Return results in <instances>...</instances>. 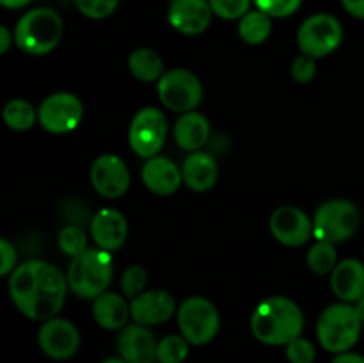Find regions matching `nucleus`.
I'll list each match as a JSON object with an SVG mask.
<instances>
[{
  "label": "nucleus",
  "instance_id": "17",
  "mask_svg": "<svg viewBox=\"0 0 364 363\" xmlns=\"http://www.w3.org/2000/svg\"><path fill=\"white\" fill-rule=\"evenodd\" d=\"M176 302L166 290H148L139 294L130 302L132 319L142 326H156L164 324L174 315Z\"/></svg>",
  "mask_w": 364,
  "mask_h": 363
},
{
  "label": "nucleus",
  "instance_id": "27",
  "mask_svg": "<svg viewBox=\"0 0 364 363\" xmlns=\"http://www.w3.org/2000/svg\"><path fill=\"white\" fill-rule=\"evenodd\" d=\"M308 267L315 274H329L338 265V253L334 244L323 241H316L308 251Z\"/></svg>",
  "mask_w": 364,
  "mask_h": 363
},
{
  "label": "nucleus",
  "instance_id": "1",
  "mask_svg": "<svg viewBox=\"0 0 364 363\" xmlns=\"http://www.w3.org/2000/svg\"><path fill=\"white\" fill-rule=\"evenodd\" d=\"M68 278L41 260L21 263L11 273L9 294L14 306L32 320L53 319L66 299Z\"/></svg>",
  "mask_w": 364,
  "mask_h": 363
},
{
  "label": "nucleus",
  "instance_id": "8",
  "mask_svg": "<svg viewBox=\"0 0 364 363\" xmlns=\"http://www.w3.org/2000/svg\"><path fill=\"white\" fill-rule=\"evenodd\" d=\"M343 41V27L333 14L318 13L306 18L297 32V45L304 56L320 59L333 53Z\"/></svg>",
  "mask_w": 364,
  "mask_h": 363
},
{
  "label": "nucleus",
  "instance_id": "10",
  "mask_svg": "<svg viewBox=\"0 0 364 363\" xmlns=\"http://www.w3.org/2000/svg\"><path fill=\"white\" fill-rule=\"evenodd\" d=\"M167 137V120L155 107H144L134 116L128 130L130 148L139 157L151 159L162 149Z\"/></svg>",
  "mask_w": 364,
  "mask_h": 363
},
{
  "label": "nucleus",
  "instance_id": "32",
  "mask_svg": "<svg viewBox=\"0 0 364 363\" xmlns=\"http://www.w3.org/2000/svg\"><path fill=\"white\" fill-rule=\"evenodd\" d=\"M77 9L91 20H103L117 9L119 0H73Z\"/></svg>",
  "mask_w": 364,
  "mask_h": 363
},
{
  "label": "nucleus",
  "instance_id": "18",
  "mask_svg": "<svg viewBox=\"0 0 364 363\" xmlns=\"http://www.w3.org/2000/svg\"><path fill=\"white\" fill-rule=\"evenodd\" d=\"M91 237L98 248L116 251L128 237V223L119 210L102 209L91 219Z\"/></svg>",
  "mask_w": 364,
  "mask_h": 363
},
{
  "label": "nucleus",
  "instance_id": "28",
  "mask_svg": "<svg viewBox=\"0 0 364 363\" xmlns=\"http://www.w3.org/2000/svg\"><path fill=\"white\" fill-rule=\"evenodd\" d=\"M188 342L183 335H167L159 340L156 362L159 363H183L188 356Z\"/></svg>",
  "mask_w": 364,
  "mask_h": 363
},
{
  "label": "nucleus",
  "instance_id": "2",
  "mask_svg": "<svg viewBox=\"0 0 364 363\" xmlns=\"http://www.w3.org/2000/svg\"><path fill=\"white\" fill-rule=\"evenodd\" d=\"M304 330L302 310L291 299L274 295L255 308L251 317V331L258 342L265 345H287L301 337Z\"/></svg>",
  "mask_w": 364,
  "mask_h": 363
},
{
  "label": "nucleus",
  "instance_id": "26",
  "mask_svg": "<svg viewBox=\"0 0 364 363\" xmlns=\"http://www.w3.org/2000/svg\"><path fill=\"white\" fill-rule=\"evenodd\" d=\"M36 120H38V110L27 100L14 98L4 107V121L11 130H28V128L34 127Z\"/></svg>",
  "mask_w": 364,
  "mask_h": 363
},
{
  "label": "nucleus",
  "instance_id": "30",
  "mask_svg": "<svg viewBox=\"0 0 364 363\" xmlns=\"http://www.w3.org/2000/svg\"><path fill=\"white\" fill-rule=\"evenodd\" d=\"M146 283H148V273H146L144 267L132 265L123 273V278H121V290H123L124 298L134 299L144 292Z\"/></svg>",
  "mask_w": 364,
  "mask_h": 363
},
{
  "label": "nucleus",
  "instance_id": "24",
  "mask_svg": "<svg viewBox=\"0 0 364 363\" xmlns=\"http://www.w3.org/2000/svg\"><path fill=\"white\" fill-rule=\"evenodd\" d=\"M128 68L132 75L141 82H159L166 73L162 57L151 48L134 50L128 57Z\"/></svg>",
  "mask_w": 364,
  "mask_h": 363
},
{
  "label": "nucleus",
  "instance_id": "34",
  "mask_svg": "<svg viewBox=\"0 0 364 363\" xmlns=\"http://www.w3.org/2000/svg\"><path fill=\"white\" fill-rule=\"evenodd\" d=\"M315 356V345L308 338L299 337L287 344V358L290 363H313Z\"/></svg>",
  "mask_w": 364,
  "mask_h": 363
},
{
  "label": "nucleus",
  "instance_id": "36",
  "mask_svg": "<svg viewBox=\"0 0 364 363\" xmlns=\"http://www.w3.org/2000/svg\"><path fill=\"white\" fill-rule=\"evenodd\" d=\"M16 249L6 238H0V274L6 276V274L13 273L16 269Z\"/></svg>",
  "mask_w": 364,
  "mask_h": 363
},
{
  "label": "nucleus",
  "instance_id": "3",
  "mask_svg": "<svg viewBox=\"0 0 364 363\" xmlns=\"http://www.w3.org/2000/svg\"><path fill=\"white\" fill-rule=\"evenodd\" d=\"M112 274L114 260L110 251L102 248H87L82 255L71 258L68 285L78 298L96 299L107 290Z\"/></svg>",
  "mask_w": 364,
  "mask_h": 363
},
{
  "label": "nucleus",
  "instance_id": "29",
  "mask_svg": "<svg viewBox=\"0 0 364 363\" xmlns=\"http://www.w3.org/2000/svg\"><path fill=\"white\" fill-rule=\"evenodd\" d=\"M57 242H59L60 251L64 255L71 256V258L82 255L87 249V237H85V231L78 224H68V226H64L59 231Z\"/></svg>",
  "mask_w": 364,
  "mask_h": 363
},
{
  "label": "nucleus",
  "instance_id": "15",
  "mask_svg": "<svg viewBox=\"0 0 364 363\" xmlns=\"http://www.w3.org/2000/svg\"><path fill=\"white\" fill-rule=\"evenodd\" d=\"M213 11L208 0H171L167 20L185 36H198L212 23Z\"/></svg>",
  "mask_w": 364,
  "mask_h": 363
},
{
  "label": "nucleus",
  "instance_id": "22",
  "mask_svg": "<svg viewBox=\"0 0 364 363\" xmlns=\"http://www.w3.org/2000/svg\"><path fill=\"white\" fill-rule=\"evenodd\" d=\"M210 139V123L203 114L191 110L181 114L174 125V141L187 152H198Z\"/></svg>",
  "mask_w": 364,
  "mask_h": 363
},
{
  "label": "nucleus",
  "instance_id": "7",
  "mask_svg": "<svg viewBox=\"0 0 364 363\" xmlns=\"http://www.w3.org/2000/svg\"><path fill=\"white\" fill-rule=\"evenodd\" d=\"M178 327L191 345H205L219 333V312L206 298L192 295L178 308Z\"/></svg>",
  "mask_w": 364,
  "mask_h": 363
},
{
  "label": "nucleus",
  "instance_id": "19",
  "mask_svg": "<svg viewBox=\"0 0 364 363\" xmlns=\"http://www.w3.org/2000/svg\"><path fill=\"white\" fill-rule=\"evenodd\" d=\"M142 182L151 192L159 196H171L180 189L183 182L181 169L167 157H151L142 166Z\"/></svg>",
  "mask_w": 364,
  "mask_h": 363
},
{
  "label": "nucleus",
  "instance_id": "13",
  "mask_svg": "<svg viewBox=\"0 0 364 363\" xmlns=\"http://www.w3.org/2000/svg\"><path fill=\"white\" fill-rule=\"evenodd\" d=\"M91 184L100 196L117 199L130 187V171L121 157L105 153L92 162Z\"/></svg>",
  "mask_w": 364,
  "mask_h": 363
},
{
  "label": "nucleus",
  "instance_id": "11",
  "mask_svg": "<svg viewBox=\"0 0 364 363\" xmlns=\"http://www.w3.org/2000/svg\"><path fill=\"white\" fill-rule=\"evenodd\" d=\"M38 120L52 134H68L84 120V105L73 93H53L39 105Z\"/></svg>",
  "mask_w": 364,
  "mask_h": 363
},
{
  "label": "nucleus",
  "instance_id": "5",
  "mask_svg": "<svg viewBox=\"0 0 364 363\" xmlns=\"http://www.w3.org/2000/svg\"><path fill=\"white\" fill-rule=\"evenodd\" d=\"M361 330V317L355 312V306H350L348 302L327 306L316 322V337L320 345L334 354L350 351L358 344Z\"/></svg>",
  "mask_w": 364,
  "mask_h": 363
},
{
  "label": "nucleus",
  "instance_id": "20",
  "mask_svg": "<svg viewBox=\"0 0 364 363\" xmlns=\"http://www.w3.org/2000/svg\"><path fill=\"white\" fill-rule=\"evenodd\" d=\"M331 287L341 301L358 302L364 298V263L354 258L338 263L331 276Z\"/></svg>",
  "mask_w": 364,
  "mask_h": 363
},
{
  "label": "nucleus",
  "instance_id": "38",
  "mask_svg": "<svg viewBox=\"0 0 364 363\" xmlns=\"http://www.w3.org/2000/svg\"><path fill=\"white\" fill-rule=\"evenodd\" d=\"M14 41V36L11 34L9 28L6 25H0V53H7V50L11 48Z\"/></svg>",
  "mask_w": 364,
  "mask_h": 363
},
{
  "label": "nucleus",
  "instance_id": "31",
  "mask_svg": "<svg viewBox=\"0 0 364 363\" xmlns=\"http://www.w3.org/2000/svg\"><path fill=\"white\" fill-rule=\"evenodd\" d=\"M213 14L223 20H240L249 13L251 0H208Z\"/></svg>",
  "mask_w": 364,
  "mask_h": 363
},
{
  "label": "nucleus",
  "instance_id": "37",
  "mask_svg": "<svg viewBox=\"0 0 364 363\" xmlns=\"http://www.w3.org/2000/svg\"><path fill=\"white\" fill-rule=\"evenodd\" d=\"M341 4L350 16L364 20V0H341Z\"/></svg>",
  "mask_w": 364,
  "mask_h": 363
},
{
  "label": "nucleus",
  "instance_id": "12",
  "mask_svg": "<svg viewBox=\"0 0 364 363\" xmlns=\"http://www.w3.org/2000/svg\"><path fill=\"white\" fill-rule=\"evenodd\" d=\"M39 349L52 359H70L80 347L77 326L66 319L53 317L43 322L38 331Z\"/></svg>",
  "mask_w": 364,
  "mask_h": 363
},
{
  "label": "nucleus",
  "instance_id": "42",
  "mask_svg": "<svg viewBox=\"0 0 364 363\" xmlns=\"http://www.w3.org/2000/svg\"><path fill=\"white\" fill-rule=\"evenodd\" d=\"M102 363H127V362H124V359L121 358V356H117V358H116V356H110V358L103 359Z\"/></svg>",
  "mask_w": 364,
  "mask_h": 363
},
{
  "label": "nucleus",
  "instance_id": "14",
  "mask_svg": "<svg viewBox=\"0 0 364 363\" xmlns=\"http://www.w3.org/2000/svg\"><path fill=\"white\" fill-rule=\"evenodd\" d=\"M270 231L283 246L299 248L311 238L313 223L308 214L297 206H279L270 216Z\"/></svg>",
  "mask_w": 364,
  "mask_h": 363
},
{
  "label": "nucleus",
  "instance_id": "9",
  "mask_svg": "<svg viewBox=\"0 0 364 363\" xmlns=\"http://www.w3.org/2000/svg\"><path fill=\"white\" fill-rule=\"evenodd\" d=\"M159 96L164 107L174 112H191L203 100L201 80L192 71L174 68L159 80Z\"/></svg>",
  "mask_w": 364,
  "mask_h": 363
},
{
  "label": "nucleus",
  "instance_id": "35",
  "mask_svg": "<svg viewBox=\"0 0 364 363\" xmlns=\"http://www.w3.org/2000/svg\"><path fill=\"white\" fill-rule=\"evenodd\" d=\"M316 75V64H315V59L309 56H299L297 59L294 60V64H291V77H294V80L297 82V84H308V82H311L313 78H315Z\"/></svg>",
  "mask_w": 364,
  "mask_h": 363
},
{
  "label": "nucleus",
  "instance_id": "41",
  "mask_svg": "<svg viewBox=\"0 0 364 363\" xmlns=\"http://www.w3.org/2000/svg\"><path fill=\"white\" fill-rule=\"evenodd\" d=\"M355 312H358V315L361 317V320L364 324V298H361L358 302H355Z\"/></svg>",
  "mask_w": 364,
  "mask_h": 363
},
{
  "label": "nucleus",
  "instance_id": "39",
  "mask_svg": "<svg viewBox=\"0 0 364 363\" xmlns=\"http://www.w3.org/2000/svg\"><path fill=\"white\" fill-rule=\"evenodd\" d=\"M331 363H364V356L355 354V352H341Z\"/></svg>",
  "mask_w": 364,
  "mask_h": 363
},
{
  "label": "nucleus",
  "instance_id": "23",
  "mask_svg": "<svg viewBox=\"0 0 364 363\" xmlns=\"http://www.w3.org/2000/svg\"><path fill=\"white\" fill-rule=\"evenodd\" d=\"M92 317L96 324L105 330H123L130 315V305H127L123 295L114 292H103L95 299L92 305Z\"/></svg>",
  "mask_w": 364,
  "mask_h": 363
},
{
  "label": "nucleus",
  "instance_id": "33",
  "mask_svg": "<svg viewBox=\"0 0 364 363\" xmlns=\"http://www.w3.org/2000/svg\"><path fill=\"white\" fill-rule=\"evenodd\" d=\"M256 9L270 18H287L299 11L302 0H255Z\"/></svg>",
  "mask_w": 364,
  "mask_h": 363
},
{
  "label": "nucleus",
  "instance_id": "4",
  "mask_svg": "<svg viewBox=\"0 0 364 363\" xmlns=\"http://www.w3.org/2000/svg\"><path fill=\"white\" fill-rule=\"evenodd\" d=\"M63 36V20L50 7H36L18 20L14 27V43L31 56H46L52 52Z\"/></svg>",
  "mask_w": 364,
  "mask_h": 363
},
{
  "label": "nucleus",
  "instance_id": "40",
  "mask_svg": "<svg viewBox=\"0 0 364 363\" xmlns=\"http://www.w3.org/2000/svg\"><path fill=\"white\" fill-rule=\"evenodd\" d=\"M31 2L32 0H0V4L7 9H21V7L28 6Z\"/></svg>",
  "mask_w": 364,
  "mask_h": 363
},
{
  "label": "nucleus",
  "instance_id": "6",
  "mask_svg": "<svg viewBox=\"0 0 364 363\" xmlns=\"http://www.w3.org/2000/svg\"><path fill=\"white\" fill-rule=\"evenodd\" d=\"M359 216L358 206L348 199H331L318 206L313 217V235L316 241L345 242L358 231Z\"/></svg>",
  "mask_w": 364,
  "mask_h": 363
},
{
  "label": "nucleus",
  "instance_id": "25",
  "mask_svg": "<svg viewBox=\"0 0 364 363\" xmlns=\"http://www.w3.org/2000/svg\"><path fill=\"white\" fill-rule=\"evenodd\" d=\"M270 32H272V20L269 14L258 9L249 11L238 21V36L247 45H262L269 39Z\"/></svg>",
  "mask_w": 364,
  "mask_h": 363
},
{
  "label": "nucleus",
  "instance_id": "21",
  "mask_svg": "<svg viewBox=\"0 0 364 363\" xmlns=\"http://www.w3.org/2000/svg\"><path fill=\"white\" fill-rule=\"evenodd\" d=\"M181 174L187 187H191L196 192H205L215 185L217 174V160L206 152H192L185 159L181 166Z\"/></svg>",
  "mask_w": 364,
  "mask_h": 363
},
{
  "label": "nucleus",
  "instance_id": "16",
  "mask_svg": "<svg viewBox=\"0 0 364 363\" xmlns=\"http://www.w3.org/2000/svg\"><path fill=\"white\" fill-rule=\"evenodd\" d=\"M156 347L159 342L148 326L137 322L124 326L117 337V352L127 363H159Z\"/></svg>",
  "mask_w": 364,
  "mask_h": 363
}]
</instances>
